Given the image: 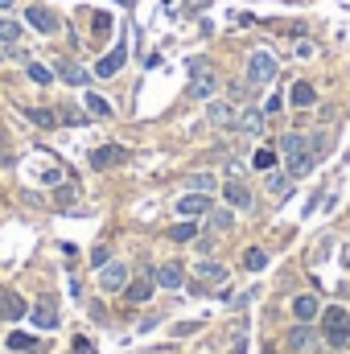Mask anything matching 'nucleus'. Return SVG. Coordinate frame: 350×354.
<instances>
[{"instance_id": "nucleus-15", "label": "nucleus", "mask_w": 350, "mask_h": 354, "mask_svg": "<svg viewBox=\"0 0 350 354\" xmlns=\"http://www.w3.org/2000/svg\"><path fill=\"white\" fill-rule=\"evenodd\" d=\"M206 120H210L215 128H231V124H235V107H231L227 99H215L210 111H206Z\"/></svg>"}, {"instance_id": "nucleus-7", "label": "nucleus", "mask_w": 350, "mask_h": 354, "mask_svg": "<svg viewBox=\"0 0 350 354\" xmlns=\"http://www.w3.org/2000/svg\"><path fill=\"white\" fill-rule=\"evenodd\" d=\"M25 21H29L37 33H45V37L58 33V16H54L50 8H41V4H29V8H25Z\"/></svg>"}, {"instance_id": "nucleus-17", "label": "nucleus", "mask_w": 350, "mask_h": 354, "mask_svg": "<svg viewBox=\"0 0 350 354\" xmlns=\"http://www.w3.org/2000/svg\"><path fill=\"white\" fill-rule=\"evenodd\" d=\"M124 297H128L132 305H140V301H149V297H153V272H149V276H140V280H128V289H124Z\"/></svg>"}, {"instance_id": "nucleus-2", "label": "nucleus", "mask_w": 350, "mask_h": 354, "mask_svg": "<svg viewBox=\"0 0 350 354\" xmlns=\"http://www.w3.org/2000/svg\"><path fill=\"white\" fill-rule=\"evenodd\" d=\"M190 99H215L219 91V70L206 62V58H190Z\"/></svg>"}, {"instance_id": "nucleus-13", "label": "nucleus", "mask_w": 350, "mask_h": 354, "mask_svg": "<svg viewBox=\"0 0 350 354\" xmlns=\"http://www.w3.org/2000/svg\"><path fill=\"white\" fill-rule=\"evenodd\" d=\"M157 285H165V289H182V285H186V268H182L177 260L161 264V268H157Z\"/></svg>"}, {"instance_id": "nucleus-3", "label": "nucleus", "mask_w": 350, "mask_h": 354, "mask_svg": "<svg viewBox=\"0 0 350 354\" xmlns=\"http://www.w3.org/2000/svg\"><path fill=\"white\" fill-rule=\"evenodd\" d=\"M322 338H326L330 346H350V309L330 305V309L322 313Z\"/></svg>"}, {"instance_id": "nucleus-8", "label": "nucleus", "mask_w": 350, "mask_h": 354, "mask_svg": "<svg viewBox=\"0 0 350 354\" xmlns=\"http://www.w3.org/2000/svg\"><path fill=\"white\" fill-rule=\"evenodd\" d=\"M231 128H239L243 136H260L264 132V111L260 107H243V111H235V124Z\"/></svg>"}, {"instance_id": "nucleus-12", "label": "nucleus", "mask_w": 350, "mask_h": 354, "mask_svg": "<svg viewBox=\"0 0 350 354\" xmlns=\"http://www.w3.org/2000/svg\"><path fill=\"white\" fill-rule=\"evenodd\" d=\"M223 194H227V202H231V206H239V210H252V190H248L239 177H231V181L223 186Z\"/></svg>"}, {"instance_id": "nucleus-25", "label": "nucleus", "mask_w": 350, "mask_h": 354, "mask_svg": "<svg viewBox=\"0 0 350 354\" xmlns=\"http://www.w3.org/2000/svg\"><path fill=\"white\" fill-rule=\"evenodd\" d=\"M186 186H190V190H194V194H210V190H215V186H219V181H215V177H210V173H194V177H186Z\"/></svg>"}, {"instance_id": "nucleus-40", "label": "nucleus", "mask_w": 350, "mask_h": 354, "mask_svg": "<svg viewBox=\"0 0 350 354\" xmlns=\"http://www.w3.org/2000/svg\"><path fill=\"white\" fill-rule=\"evenodd\" d=\"M120 4H132V0H120Z\"/></svg>"}, {"instance_id": "nucleus-29", "label": "nucleus", "mask_w": 350, "mask_h": 354, "mask_svg": "<svg viewBox=\"0 0 350 354\" xmlns=\"http://www.w3.org/2000/svg\"><path fill=\"white\" fill-rule=\"evenodd\" d=\"M91 33H95V37H107V33H111V16H107V12H95V16H91Z\"/></svg>"}, {"instance_id": "nucleus-26", "label": "nucleus", "mask_w": 350, "mask_h": 354, "mask_svg": "<svg viewBox=\"0 0 350 354\" xmlns=\"http://www.w3.org/2000/svg\"><path fill=\"white\" fill-rule=\"evenodd\" d=\"M25 74H29L33 82H41V87H45V82H54V70H50V66H41V62H29V66H25Z\"/></svg>"}, {"instance_id": "nucleus-19", "label": "nucleus", "mask_w": 350, "mask_h": 354, "mask_svg": "<svg viewBox=\"0 0 350 354\" xmlns=\"http://www.w3.org/2000/svg\"><path fill=\"white\" fill-rule=\"evenodd\" d=\"M314 103H318L314 82H297V87H293V107H314Z\"/></svg>"}, {"instance_id": "nucleus-5", "label": "nucleus", "mask_w": 350, "mask_h": 354, "mask_svg": "<svg viewBox=\"0 0 350 354\" xmlns=\"http://www.w3.org/2000/svg\"><path fill=\"white\" fill-rule=\"evenodd\" d=\"M99 289H103V293H124V289H128V268H124L120 260H107V264L99 268Z\"/></svg>"}, {"instance_id": "nucleus-28", "label": "nucleus", "mask_w": 350, "mask_h": 354, "mask_svg": "<svg viewBox=\"0 0 350 354\" xmlns=\"http://www.w3.org/2000/svg\"><path fill=\"white\" fill-rule=\"evenodd\" d=\"M17 37H21V25H17L12 16H0V41H8V45H12Z\"/></svg>"}, {"instance_id": "nucleus-6", "label": "nucleus", "mask_w": 350, "mask_h": 354, "mask_svg": "<svg viewBox=\"0 0 350 354\" xmlns=\"http://www.w3.org/2000/svg\"><path fill=\"white\" fill-rule=\"evenodd\" d=\"M285 346H289L293 354L314 351V346H318V330H309V322H297V326L285 334Z\"/></svg>"}, {"instance_id": "nucleus-34", "label": "nucleus", "mask_w": 350, "mask_h": 354, "mask_svg": "<svg viewBox=\"0 0 350 354\" xmlns=\"http://www.w3.org/2000/svg\"><path fill=\"white\" fill-rule=\"evenodd\" d=\"M107 260H111V252H107V247H95V252H91V264H99V268H103Z\"/></svg>"}, {"instance_id": "nucleus-9", "label": "nucleus", "mask_w": 350, "mask_h": 354, "mask_svg": "<svg viewBox=\"0 0 350 354\" xmlns=\"http://www.w3.org/2000/svg\"><path fill=\"white\" fill-rule=\"evenodd\" d=\"M124 157H128V148H120V144H103V148L91 153V169H111V165H120Z\"/></svg>"}, {"instance_id": "nucleus-24", "label": "nucleus", "mask_w": 350, "mask_h": 354, "mask_svg": "<svg viewBox=\"0 0 350 354\" xmlns=\"http://www.w3.org/2000/svg\"><path fill=\"white\" fill-rule=\"evenodd\" d=\"M264 264H268V252H260V247H248L243 252V268L248 272H264Z\"/></svg>"}, {"instance_id": "nucleus-35", "label": "nucleus", "mask_w": 350, "mask_h": 354, "mask_svg": "<svg viewBox=\"0 0 350 354\" xmlns=\"http://www.w3.org/2000/svg\"><path fill=\"white\" fill-rule=\"evenodd\" d=\"M62 120H66V124H87V120H83L74 107H62Z\"/></svg>"}, {"instance_id": "nucleus-14", "label": "nucleus", "mask_w": 350, "mask_h": 354, "mask_svg": "<svg viewBox=\"0 0 350 354\" xmlns=\"http://www.w3.org/2000/svg\"><path fill=\"white\" fill-rule=\"evenodd\" d=\"M29 318H33L37 330H54V326H58V309H54V301H37V305L29 309Z\"/></svg>"}, {"instance_id": "nucleus-21", "label": "nucleus", "mask_w": 350, "mask_h": 354, "mask_svg": "<svg viewBox=\"0 0 350 354\" xmlns=\"http://www.w3.org/2000/svg\"><path fill=\"white\" fill-rule=\"evenodd\" d=\"M25 120H33L37 128H54V124H58V115H54L50 107H25Z\"/></svg>"}, {"instance_id": "nucleus-30", "label": "nucleus", "mask_w": 350, "mask_h": 354, "mask_svg": "<svg viewBox=\"0 0 350 354\" xmlns=\"http://www.w3.org/2000/svg\"><path fill=\"white\" fill-rule=\"evenodd\" d=\"M231 227V210H215L210 214V231H227Z\"/></svg>"}, {"instance_id": "nucleus-16", "label": "nucleus", "mask_w": 350, "mask_h": 354, "mask_svg": "<svg viewBox=\"0 0 350 354\" xmlns=\"http://www.w3.org/2000/svg\"><path fill=\"white\" fill-rule=\"evenodd\" d=\"M124 58H128V54H124V41H120V49H111L107 58H99V66H95V74H99V78H111V74H120V66H124Z\"/></svg>"}, {"instance_id": "nucleus-4", "label": "nucleus", "mask_w": 350, "mask_h": 354, "mask_svg": "<svg viewBox=\"0 0 350 354\" xmlns=\"http://www.w3.org/2000/svg\"><path fill=\"white\" fill-rule=\"evenodd\" d=\"M272 78H276V54L252 49V54H248V82H252V87H268Z\"/></svg>"}, {"instance_id": "nucleus-10", "label": "nucleus", "mask_w": 350, "mask_h": 354, "mask_svg": "<svg viewBox=\"0 0 350 354\" xmlns=\"http://www.w3.org/2000/svg\"><path fill=\"white\" fill-rule=\"evenodd\" d=\"M210 210V198L206 194H182L177 198V214L182 219H198V214H206Z\"/></svg>"}, {"instance_id": "nucleus-41", "label": "nucleus", "mask_w": 350, "mask_h": 354, "mask_svg": "<svg viewBox=\"0 0 350 354\" xmlns=\"http://www.w3.org/2000/svg\"><path fill=\"white\" fill-rule=\"evenodd\" d=\"M347 268H350V256H347Z\"/></svg>"}, {"instance_id": "nucleus-27", "label": "nucleus", "mask_w": 350, "mask_h": 354, "mask_svg": "<svg viewBox=\"0 0 350 354\" xmlns=\"http://www.w3.org/2000/svg\"><path fill=\"white\" fill-rule=\"evenodd\" d=\"M8 351H37V338L33 334H8Z\"/></svg>"}, {"instance_id": "nucleus-31", "label": "nucleus", "mask_w": 350, "mask_h": 354, "mask_svg": "<svg viewBox=\"0 0 350 354\" xmlns=\"http://www.w3.org/2000/svg\"><path fill=\"white\" fill-rule=\"evenodd\" d=\"M87 111H95V115H111V107H107L99 95H87Z\"/></svg>"}, {"instance_id": "nucleus-38", "label": "nucleus", "mask_w": 350, "mask_h": 354, "mask_svg": "<svg viewBox=\"0 0 350 354\" xmlns=\"http://www.w3.org/2000/svg\"><path fill=\"white\" fill-rule=\"evenodd\" d=\"M231 354H248V346H243V342H239V346H235V351H231Z\"/></svg>"}, {"instance_id": "nucleus-33", "label": "nucleus", "mask_w": 350, "mask_h": 354, "mask_svg": "<svg viewBox=\"0 0 350 354\" xmlns=\"http://www.w3.org/2000/svg\"><path fill=\"white\" fill-rule=\"evenodd\" d=\"M268 190H272V194H289V177H285V173H272V177H268Z\"/></svg>"}, {"instance_id": "nucleus-39", "label": "nucleus", "mask_w": 350, "mask_h": 354, "mask_svg": "<svg viewBox=\"0 0 350 354\" xmlns=\"http://www.w3.org/2000/svg\"><path fill=\"white\" fill-rule=\"evenodd\" d=\"M8 4H12V0H0V12H4V8H8Z\"/></svg>"}, {"instance_id": "nucleus-37", "label": "nucleus", "mask_w": 350, "mask_h": 354, "mask_svg": "<svg viewBox=\"0 0 350 354\" xmlns=\"http://www.w3.org/2000/svg\"><path fill=\"white\" fill-rule=\"evenodd\" d=\"M210 0H186V12H198V8H206Z\"/></svg>"}, {"instance_id": "nucleus-18", "label": "nucleus", "mask_w": 350, "mask_h": 354, "mask_svg": "<svg viewBox=\"0 0 350 354\" xmlns=\"http://www.w3.org/2000/svg\"><path fill=\"white\" fill-rule=\"evenodd\" d=\"M293 318H297V322H314V318H318V297L301 293V297L293 301Z\"/></svg>"}, {"instance_id": "nucleus-36", "label": "nucleus", "mask_w": 350, "mask_h": 354, "mask_svg": "<svg viewBox=\"0 0 350 354\" xmlns=\"http://www.w3.org/2000/svg\"><path fill=\"white\" fill-rule=\"evenodd\" d=\"M74 354H91V342L87 338H74Z\"/></svg>"}, {"instance_id": "nucleus-32", "label": "nucleus", "mask_w": 350, "mask_h": 354, "mask_svg": "<svg viewBox=\"0 0 350 354\" xmlns=\"http://www.w3.org/2000/svg\"><path fill=\"white\" fill-rule=\"evenodd\" d=\"M272 165H276V153L272 148H260L256 153V169H272Z\"/></svg>"}, {"instance_id": "nucleus-1", "label": "nucleus", "mask_w": 350, "mask_h": 354, "mask_svg": "<svg viewBox=\"0 0 350 354\" xmlns=\"http://www.w3.org/2000/svg\"><path fill=\"white\" fill-rule=\"evenodd\" d=\"M276 153L285 157V165H289V177H301V173H309L314 169V140L309 136H301V132H285L281 136V144H276Z\"/></svg>"}, {"instance_id": "nucleus-11", "label": "nucleus", "mask_w": 350, "mask_h": 354, "mask_svg": "<svg viewBox=\"0 0 350 354\" xmlns=\"http://www.w3.org/2000/svg\"><path fill=\"white\" fill-rule=\"evenodd\" d=\"M25 313H29V305H25L17 293L0 289V322H17V318H25Z\"/></svg>"}, {"instance_id": "nucleus-23", "label": "nucleus", "mask_w": 350, "mask_h": 354, "mask_svg": "<svg viewBox=\"0 0 350 354\" xmlns=\"http://www.w3.org/2000/svg\"><path fill=\"white\" fill-rule=\"evenodd\" d=\"M194 235H198L194 219H186V223H177V227H169V239H173V243H190Z\"/></svg>"}, {"instance_id": "nucleus-22", "label": "nucleus", "mask_w": 350, "mask_h": 354, "mask_svg": "<svg viewBox=\"0 0 350 354\" xmlns=\"http://www.w3.org/2000/svg\"><path fill=\"white\" fill-rule=\"evenodd\" d=\"M198 276H202V280H210V285H223V280H227V268H223V264H215V260H206V264H198Z\"/></svg>"}, {"instance_id": "nucleus-20", "label": "nucleus", "mask_w": 350, "mask_h": 354, "mask_svg": "<svg viewBox=\"0 0 350 354\" xmlns=\"http://www.w3.org/2000/svg\"><path fill=\"white\" fill-rule=\"evenodd\" d=\"M58 74H62V78H66L70 87H83V82H87V74H83V70H78V66H74L70 58H62V62H58Z\"/></svg>"}]
</instances>
